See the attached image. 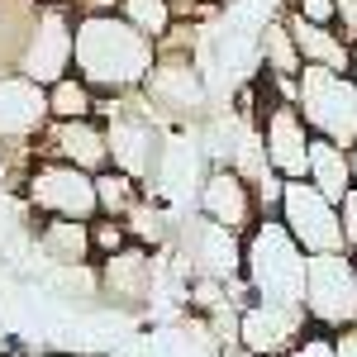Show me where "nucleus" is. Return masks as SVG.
Returning a JSON list of instances; mask_svg holds the SVG:
<instances>
[{
    "label": "nucleus",
    "mask_w": 357,
    "mask_h": 357,
    "mask_svg": "<svg viewBox=\"0 0 357 357\" xmlns=\"http://www.w3.org/2000/svg\"><path fill=\"white\" fill-rule=\"evenodd\" d=\"M158 62V43L129 29L119 15H77V48L72 72L82 77L100 100L138 96Z\"/></svg>",
    "instance_id": "f257e3e1"
},
{
    "label": "nucleus",
    "mask_w": 357,
    "mask_h": 357,
    "mask_svg": "<svg viewBox=\"0 0 357 357\" xmlns=\"http://www.w3.org/2000/svg\"><path fill=\"white\" fill-rule=\"evenodd\" d=\"M186 33H191V24H176L158 43V62H153L148 82L138 91L143 105L158 114L162 124H195V119H205V110H210V86L195 72Z\"/></svg>",
    "instance_id": "f03ea898"
},
{
    "label": "nucleus",
    "mask_w": 357,
    "mask_h": 357,
    "mask_svg": "<svg viewBox=\"0 0 357 357\" xmlns=\"http://www.w3.org/2000/svg\"><path fill=\"white\" fill-rule=\"evenodd\" d=\"M100 124H105V148H110V167L134 176L148 191L162 172L167 158V124L143 105V96H124V100H100Z\"/></svg>",
    "instance_id": "7ed1b4c3"
},
{
    "label": "nucleus",
    "mask_w": 357,
    "mask_h": 357,
    "mask_svg": "<svg viewBox=\"0 0 357 357\" xmlns=\"http://www.w3.org/2000/svg\"><path fill=\"white\" fill-rule=\"evenodd\" d=\"M305 257L296 238L276 220H257V229L243 238V286L252 301H272L305 310Z\"/></svg>",
    "instance_id": "20e7f679"
},
{
    "label": "nucleus",
    "mask_w": 357,
    "mask_h": 357,
    "mask_svg": "<svg viewBox=\"0 0 357 357\" xmlns=\"http://www.w3.org/2000/svg\"><path fill=\"white\" fill-rule=\"evenodd\" d=\"M291 105L301 110L305 129L314 138H324L333 148H353L357 143V82L348 72H319V67H305L296 77L291 91Z\"/></svg>",
    "instance_id": "39448f33"
},
{
    "label": "nucleus",
    "mask_w": 357,
    "mask_h": 357,
    "mask_svg": "<svg viewBox=\"0 0 357 357\" xmlns=\"http://www.w3.org/2000/svg\"><path fill=\"white\" fill-rule=\"evenodd\" d=\"M72 48H77V10H72V0H38V20L29 29L15 72L48 91L62 77H72Z\"/></svg>",
    "instance_id": "423d86ee"
},
{
    "label": "nucleus",
    "mask_w": 357,
    "mask_h": 357,
    "mask_svg": "<svg viewBox=\"0 0 357 357\" xmlns=\"http://www.w3.org/2000/svg\"><path fill=\"white\" fill-rule=\"evenodd\" d=\"M305 319L314 333H343L357 324V262L348 252L305 262Z\"/></svg>",
    "instance_id": "0eeeda50"
},
{
    "label": "nucleus",
    "mask_w": 357,
    "mask_h": 357,
    "mask_svg": "<svg viewBox=\"0 0 357 357\" xmlns=\"http://www.w3.org/2000/svg\"><path fill=\"white\" fill-rule=\"evenodd\" d=\"M20 195H24V210L33 220H77V224L96 220V176H86L77 167L38 158L29 167Z\"/></svg>",
    "instance_id": "6e6552de"
},
{
    "label": "nucleus",
    "mask_w": 357,
    "mask_h": 357,
    "mask_svg": "<svg viewBox=\"0 0 357 357\" xmlns=\"http://www.w3.org/2000/svg\"><path fill=\"white\" fill-rule=\"evenodd\" d=\"M276 224L296 238L305 257H329V252H348L343 248V224H338V205L329 195H319L310 181H286L281 186V210Z\"/></svg>",
    "instance_id": "1a4fd4ad"
},
{
    "label": "nucleus",
    "mask_w": 357,
    "mask_h": 357,
    "mask_svg": "<svg viewBox=\"0 0 357 357\" xmlns=\"http://www.w3.org/2000/svg\"><path fill=\"white\" fill-rule=\"evenodd\" d=\"M172 252H176V272L191 281H243V238L215 229L200 215L176 224Z\"/></svg>",
    "instance_id": "9d476101"
},
{
    "label": "nucleus",
    "mask_w": 357,
    "mask_h": 357,
    "mask_svg": "<svg viewBox=\"0 0 357 357\" xmlns=\"http://www.w3.org/2000/svg\"><path fill=\"white\" fill-rule=\"evenodd\" d=\"M195 215L210 220L215 229H224V234H234V238H248L262 220L252 181L238 176L234 167H205L200 191H195Z\"/></svg>",
    "instance_id": "9b49d317"
},
{
    "label": "nucleus",
    "mask_w": 357,
    "mask_h": 357,
    "mask_svg": "<svg viewBox=\"0 0 357 357\" xmlns=\"http://www.w3.org/2000/svg\"><path fill=\"white\" fill-rule=\"evenodd\" d=\"M310 333L305 310L291 305H272V301H248L238 310V353L252 357H286L296 343Z\"/></svg>",
    "instance_id": "f8f14e48"
},
{
    "label": "nucleus",
    "mask_w": 357,
    "mask_h": 357,
    "mask_svg": "<svg viewBox=\"0 0 357 357\" xmlns=\"http://www.w3.org/2000/svg\"><path fill=\"white\" fill-rule=\"evenodd\" d=\"M33 153L43 162H62V167H77L86 176H100L110 167V148H105V124L100 119H67L57 124L48 119L43 134L33 143Z\"/></svg>",
    "instance_id": "ddd939ff"
},
{
    "label": "nucleus",
    "mask_w": 357,
    "mask_h": 357,
    "mask_svg": "<svg viewBox=\"0 0 357 357\" xmlns=\"http://www.w3.org/2000/svg\"><path fill=\"white\" fill-rule=\"evenodd\" d=\"M48 124V91L20 72H0V148H33Z\"/></svg>",
    "instance_id": "4468645a"
},
{
    "label": "nucleus",
    "mask_w": 357,
    "mask_h": 357,
    "mask_svg": "<svg viewBox=\"0 0 357 357\" xmlns=\"http://www.w3.org/2000/svg\"><path fill=\"white\" fill-rule=\"evenodd\" d=\"M262 158L272 167L281 181H305V167H310V143L314 134L305 129V119L296 105H272V110L262 114Z\"/></svg>",
    "instance_id": "2eb2a0df"
},
{
    "label": "nucleus",
    "mask_w": 357,
    "mask_h": 357,
    "mask_svg": "<svg viewBox=\"0 0 357 357\" xmlns=\"http://www.w3.org/2000/svg\"><path fill=\"white\" fill-rule=\"evenodd\" d=\"M96 281H100V301L114 310H143L158 291V262L143 248H124L105 262H96Z\"/></svg>",
    "instance_id": "dca6fc26"
},
{
    "label": "nucleus",
    "mask_w": 357,
    "mask_h": 357,
    "mask_svg": "<svg viewBox=\"0 0 357 357\" xmlns=\"http://www.w3.org/2000/svg\"><path fill=\"white\" fill-rule=\"evenodd\" d=\"M281 24L291 29L296 38V53H301L305 67H319V72H353V48L343 43V33L329 24H305L296 15L281 10Z\"/></svg>",
    "instance_id": "f3484780"
},
{
    "label": "nucleus",
    "mask_w": 357,
    "mask_h": 357,
    "mask_svg": "<svg viewBox=\"0 0 357 357\" xmlns=\"http://www.w3.org/2000/svg\"><path fill=\"white\" fill-rule=\"evenodd\" d=\"M33 248L48 267H86L91 262V224L77 220H33Z\"/></svg>",
    "instance_id": "a211bd4d"
},
{
    "label": "nucleus",
    "mask_w": 357,
    "mask_h": 357,
    "mask_svg": "<svg viewBox=\"0 0 357 357\" xmlns=\"http://www.w3.org/2000/svg\"><path fill=\"white\" fill-rule=\"evenodd\" d=\"M176 215L167 210V200H158L153 191H143L134 210L124 215V229H129V243L143 248V252H162V248L176 243Z\"/></svg>",
    "instance_id": "6ab92c4d"
},
{
    "label": "nucleus",
    "mask_w": 357,
    "mask_h": 357,
    "mask_svg": "<svg viewBox=\"0 0 357 357\" xmlns=\"http://www.w3.org/2000/svg\"><path fill=\"white\" fill-rule=\"evenodd\" d=\"M305 181L338 205L343 195L353 191V167H348V153H343V148H333V143H324V138H314V143H310V167H305Z\"/></svg>",
    "instance_id": "aec40b11"
},
{
    "label": "nucleus",
    "mask_w": 357,
    "mask_h": 357,
    "mask_svg": "<svg viewBox=\"0 0 357 357\" xmlns=\"http://www.w3.org/2000/svg\"><path fill=\"white\" fill-rule=\"evenodd\" d=\"M33 20H38V0H0V72L20 67Z\"/></svg>",
    "instance_id": "412c9836"
},
{
    "label": "nucleus",
    "mask_w": 357,
    "mask_h": 357,
    "mask_svg": "<svg viewBox=\"0 0 357 357\" xmlns=\"http://www.w3.org/2000/svg\"><path fill=\"white\" fill-rule=\"evenodd\" d=\"M301 72H305V62H301V53H296L291 29L281 24V20H267V29H262V77L291 86Z\"/></svg>",
    "instance_id": "4be33fe9"
},
{
    "label": "nucleus",
    "mask_w": 357,
    "mask_h": 357,
    "mask_svg": "<svg viewBox=\"0 0 357 357\" xmlns=\"http://www.w3.org/2000/svg\"><path fill=\"white\" fill-rule=\"evenodd\" d=\"M48 119L67 124V119H100V96L72 72L57 86H48Z\"/></svg>",
    "instance_id": "5701e85b"
},
{
    "label": "nucleus",
    "mask_w": 357,
    "mask_h": 357,
    "mask_svg": "<svg viewBox=\"0 0 357 357\" xmlns=\"http://www.w3.org/2000/svg\"><path fill=\"white\" fill-rule=\"evenodd\" d=\"M114 15L129 29H138L143 38H153V43H162L167 33L176 29V5L172 0H119Z\"/></svg>",
    "instance_id": "b1692460"
},
{
    "label": "nucleus",
    "mask_w": 357,
    "mask_h": 357,
    "mask_svg": "<svg viewBox=\"0 0 357 357\" xmlns=\"http://www.w3.org/2000/svg\"><path fill=\"white\" fill-rule=\"evenodd\" d=\"M138 200H143V186H138L134 176H124V172H114V167H105V172L96 176V215L124 220Z\"/></svg>",
    "instance_id": "393cba45"
},
{
    "label": "nucleus",
    "mask_w": 357,
    "mask_h": 357,
    "mask_svg": "<svg viewBox=\"0 0 357 357\" xmlns=\"http://www.w3.org/2000/svg\"><path fill=\"white\" fill-rule=\"evenodd\" d=\"M124 248H129V229H124V220H105V215L91 220V262H105V257L124 252Z\"/></svg>",
    "instance_id": "a878e982"
},
{
    "label": "nucleus",
    "mask_w": 357,
    "mask_h": 357,
    "mask_svg": "<svg viewBox=\"0 0 357 357\" xmlns=\"http://www.w3.org/2000/svg\"><path fill=\"white\" fill-rule=\"evenodd\" d=\"M286 15H296L305 24H329L333 29V0H286Z\"/></svg>",
    "instance_id": "bb28decb"
},
{
    "label": "nucleus",
    "mask_w": 357,
    "mask_h": 357,
    "mask_svg": "<svg viewBox=\"0 0 357 357\" xmlns=\"http://www.w3.org/2000/svg\"><path fill=\"white\" fill-rule=\"evenodd\" d=\"M338 224H343V248H348V257H357V186L338 200Z\"/></svg>",
    "instance_id": "cd10ccee"
},
{
    "label": "nucleus",
    "mask_w": 357,
    "mask_h": 357,
    "mask_svg": "<svg viewBox=\"0 0 357 357\" xmlns=\"http://www.w3.org/2000/svg\"><path fill=\"white\" fill-rule=\"evenodd\" d=\"M333 29L348 48H357V0H333Z\"/></svg>",
    "instance_id": "c85d7f7f"
},
{
    "label": "nucleus",
    "mask_w": 357,
    "mask_h": 357,
    "mask_svg": "<svg viewBox=\"0 0 357 357\" xmlns=\"http://www.w3.org/2000/svg\"><path fill=\"white\" fill-rule=\"evenodd\" d=\"M286 357H338V353H333V333H314V329H310Z\"/></svg>",
    "instance_id": "c756f323"
},
{
    "label": "nucleus",
    "mask_w": 357,
    "mask_h": 357,
    "mask_svg": "<svg viewBox=\"0 0 357 357\" xmlns=\"http://www.w3.org/2000/svg\"><path fill=\"white\" fill-rule=\"evenodd\" d=\"M333 353L338 357H357V324L343 329V333H333Z\"/></svg>",
    "instance_id": "7c9ffc66"
},
{
    "label": "nucleus",
    "mask_w": 357,
    "mask_h": 357,
    "mask_svg": "<svg viewBox=\"0 0 357 357\" xmlns=\"http://www.w3.org/2000/svg\"><path fill=\"white\" fill-rule=\"evenodd\" d=\"M348 167H353V186H357V143L348 148Z\"/></svg>",
    "instance_id": "2f4dec72"
},
{
    "label": "nucleus",
    "mask_w": 357,
    "mask_h": 357,
    "mask_svg": "<svg viewBox=\"0 0 357 357\" xmlns=\"http://www.w3.org/2000/svg\"><path fill=\"white\" fill-rule=\"evenodd\" d=\"M348 77H353V82H357V48H353V72H348Z\"/></svg>",
    "instance_id": "473e14b6"
},
{
    "label": "nucleus",
    "mask_w": 357,
    "mask_h": 357,
    "mask_svg": "<svg viewBox=\"0 0 357 357\" xmlns=\"http://www.w3.org/2000/svg\"><path fill=\"white\" fill-rule=\"evenodd\" d=\"M229 357H252V353H229Z\"/></svg>",
    "instance_id": "72a5a7b5"
},
{
    "label": "nucleus",
    "mask_w": 357,
    "mask_h": 357,
    "mask_svg": "<svg viewBox=\"0 0 357 357\" xmlns=\"http://www.w3.org/2000/svg\"><path fill=\"white\" fill-rule=\"evenodd\" d=\"M353 262H357V257H353Z\"/></svg>",
    "instance_id": "f704fd0d"
}]
</instances>
